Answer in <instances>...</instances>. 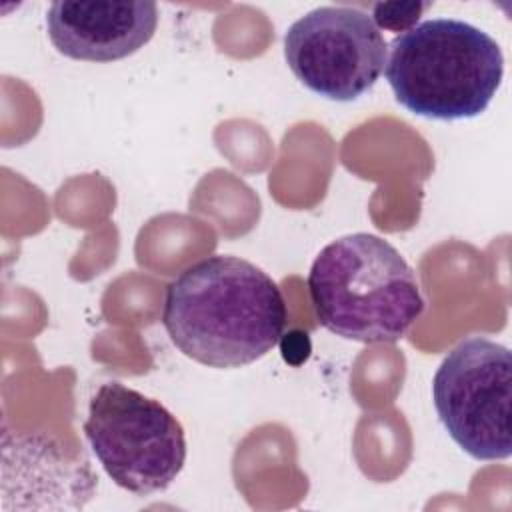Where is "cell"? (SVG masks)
<instances>
[{"label":"cell","instance_id":"6da1fadb","mask_svg":"<svg viewBox=\"0 0 512 512\" xmlns=\"http://www.w3.org/2000/svg\"><path fill=\"white\" fill-rule=\"evenodd\" d=\"M162 324L184 356L212 368H240L282 340L286 302L262 268L214 254L166 286Z\"/></svg>","mask_w":512,"mask_h":512},{"label":"cell","instance_id":"7a4b0ae2","mask_svg":"<svg viewBox=\"0 0 512 512\" xmlns=\"http://www.w3.org/2000/svg\"><path fill=\"white\" fill-rule=\"evenodd\" d=\"M308 292L320 326L364 344L398 342L424 312L410 264L368 232L326 244L310 266Z\"/></svg>","mask_w":512,"mask_h":512},{"label":"cell","instance_id":"3957f363","mask_svg":"<svg viewBox=\"0 0 512 512\" xmlns=\"http://www.w3.org/2000/svg\"><path fill=\"white\" fill-rule=\"evenodd\" d=\"M386 80L408 112L430 120L480 116L504 78L498 42L458 18H430L390 44Z\"/></svg>","mask_w":512,"mask_h":512},{"label":"cell","instance_id":"277c9868","mask_svg":"<svg viewBox=\"0 0 512 512\" xmlns=\"http://www.w3.org/2000/svg\"><path fill=\"white\" fill-rule=\"evenodd\" d=\"M84 436L112 482L136 496L166 490L186 462L176 416L120 382L102 384L90 398Z\"/></svg>","mask_w":512,"mask_h":512},{"label":"cell","instance_id":"5b68a950","mask_svg":"<svg viewBox=\"0 0 512 512\" xmlns=\"http://www.w3.org/2000/svg\"><path fill=\"white\" fill-rule=\"evenodd\" d=\"M436 414L450 438L476 460L512 454V358L504 344L470 336L440 362L432 380Z\"/></svg>","mask_w":512,"mask_h":512},{"label":"cell","instance_id":"8992f818","mask_svg":"<svg viewBox=\"0 0 512 512\" xmlns=\"http://www.w3.org/2000/svg\"><path fill=\"white\" fill-rule=\"evenodd\" d=\"M284 58L310 92L334 102H352L378 82L388 46L366 12L320 6L288 28Z\"/></svg>","mask_w":512,"mask_h":512},{"label":"cell","instance_id":"52a82bcc","mask_svg":"<svg viewBox=\"0 0 512 512\" xmlns=\"http://www.w3.org/2000/svg\"><path fill=\"white\" fill-rule=\"evenodd\" d=\"M154 2H52L46 14L54 48L74 60L116 62L138 52L156 32Z\"/></svg>","mask_w":512,"mask_h":512},{"label":"cell","instance_id":"ba28073f","mask_svg":"<svg viewBox=\"0 0 512 512\" xmlns=\"http://www.w3.org/2000/svg\"><path fill=\"white\" fill-rule=\"evenodd\" d=\"M430 4H420V2H392V4H374V24L384 26L388 30H408L416 24L420 14L428 8Z\"/></svg>","mask_w":512,"mask_h":512},{"label":"cell","instance_id":"9c48e42d","mask_svg":"<svg viewBox=\"0 0 512 512\" xmlns=\"http://www.w3.org/2000/svg\"><path fill=\"white\" fill-rule=\"evenodd\" d=\"M308 352H310V340H308V334H306V332L294 330V332L286 334L284 344H282L284 360L290 362L292 354H298V362H302V360H306Z\"/></svg>","mask_w":512,"mask_h":512}]
</instances>
